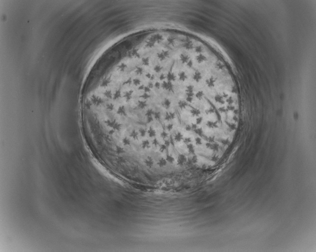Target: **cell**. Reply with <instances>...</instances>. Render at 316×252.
I'll use <instances>...</instances> for the list:
<instances>
[{"mask_svg": "<svg viewBox=\"0 0 316 252\" xmlns=\"http://www.w3.org/2000/svg\"><path fill=\"white\" fill-rule=\"evenodd\" d=\"M170 50L121 56L108 72L98 122L110 155L166 162L182 158L191 139L206 138L210 108L194 62Z\"/></svg>", "mask_w": 316, "mask_h": 252, "instance_id": "obj_1", "label": "cell"}]
</instances>
